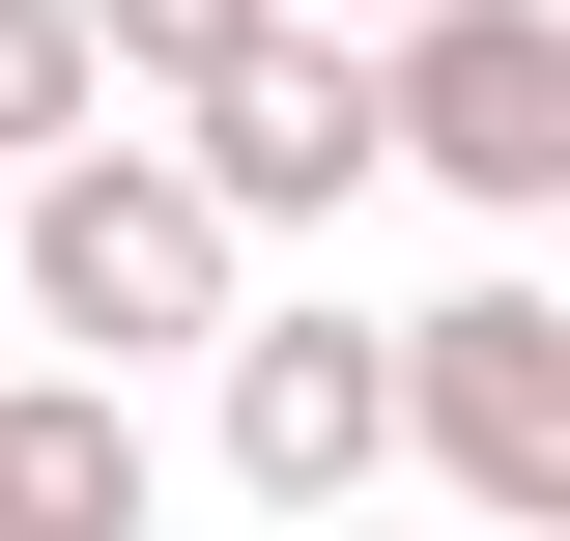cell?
<instances>
[{
    "label": "cell",
    "mask_w": 570,
    "mask_h": 541,
    "mask_svg": "<svg viewBox=\"0 0 570 541\" xmlns=\"http://www.w3.org/2000/svg\"><path fill=\"white\" fill-rule=\"evenodd\" d=\"M171 200H200L228 257H257V228H343L371 200V58H343V29H257V58L171 115Z\"/></svg>",
    "instance_id": "cell-5"
},
{
    "label": "cell",
    "mask_w": 570,
    "mask_h": 541,
    "mask_svg": "<svg viewBox=\"0 0 570 541\" xmlns=\"http://www.w3.org/2000/svg\"><path fill=\"white\" fill-rule=\"evenodd\" d=\"M58 142H115V115H86V29H58V0H0V171H58Z\"/></svg>",
    "instance_id": "cell-8"
},
{
    "label": "cell",
    "mask_w": 570,
    "mask_h": 541,
    "mask_svg": "<svg viewBox=\"0 0 570 541\" xmlns=\"http://www.w3.org/2000/svg\"><path fill=\"white\" fill-rule=\"evenodd\" d=\"M200 371H228V484H257V513H343V484L400 456V314H343V285L228 314Z\"/></svg>",
    "instance_id": "cell-4"
},
{
    "label": "cell",
    "mask_w": 570,
    "mask_h": 541,
    "mask_svg": "<svg viewBox=\"0 0 570 541\" xmlns=\"http://www.w3.org/2000/svg\"><path fill=\"white\" fill-rule=\"evenodd\" d=\"M0 285H29V342H86V400L257 314V257L171 200V142H58V171H29V228H0Z\"/></svg>",
    "instance_id": "cell-1"
},
{
    "label": "cell",
    "mask_w": 570,
    "mask_h": 541,
    "mask_svg": "<svg viewBox=\"0 0 570 541\" xmlns=\"http://www.w3.org/2000/svg\"><path fill=\"white\" fill-rule=\"evenodd\" d=\"M0 541H142V400L0 371Z\"/></svg>",
    "instance_id": "cell-6"
},
{
    "label": "cell",
    "mask_w": 570,
    "mask_h": 541,
    "mask_svg": "<svg viewBox=\"0 0 570 541\" xmlns=\"http://www.w3.org/2000/svg\"><path fill=\"white\" fill-rule=\"evenodd\" d=\"M257 29H343V58H371V29H428V0H257Z\"/></svg>",
    "instance_id": "cell-9"
},
{
    "label": "cell",
    "mask_w": 570,
    "mask_h": 541,
    "mask_svg": "<svg viewBox=\"0 0 570 541\" xmlns=\"http://www.w3.org/2000/svg\"><path fill=\"white\" fill-rule=\"evenodd\" d=\"M58 29H86V115H142V142L257 58V0H58Z\"/></svg>",
    "instance_id": "cell-7"
},
{
    "label": "cell",
    "mask_w": 570,
    "mask_h": 541,
    "mask_svg": "<svg viewBox=\"0 0 570 541\" xmlns=\"http://www.w3.org/2000/svg\"><path fill=\"white\" fill-rule=\"evenodd\" d=\"M400 456L456 484L485 541H570V314H542V285H456V314H400Z\"/></svg>",
    "instance_id": "cell-3"
},
{
    "label": "cell",
    "mask_w": 570,
    "mask_h": 541,
    "mask_svg": "<svg viewBox=\"0 0 570 541\" xmlns=\"http://www.w3.org/2000/svg\"><path fill=\"white\" fill-rule=\"evenodd\" d=\"M371 171L542 228V200H570V29H542V0H428L400 58H371Z\"/></svg>",
    "instance_id": "cell-2"
}]
</instances>
